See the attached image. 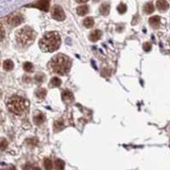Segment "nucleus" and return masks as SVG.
Returning a JSON list of instances; mask_svg holds the SVG:
<instances>
[{"label":"nucleus","instance_id":"39448f33","mask_svg":"<svg viewBox=\"0 0 170 170\" xmlns=\"http://www.w3.org/2000/svg\"><path fill=\"white\" fill-rule=\"evenodd\" d=\"M51 16L54 20H56L57 22H62L66 18L64 10L59 5H55L53 7L51 10Z\"/></svg>","mask_w":170,"mask_h":170},{"label":"nucleus","instance_id":"6ab92c4d","mask_svg":"<svg viewBox=\"0 0 170 170\" xmlns=\"http://www.w3.org/2000/svg\"><path fill=\"white\" fill-rule=\"evenodd\" d=\"M47 92L46 90L45 89V88H40V89H39L36 92V96H37L38 98L40 99H44L45 97H46Z\"/></svg>","mask_w":170,"mask_h":170},{"label":"nucleus","instance_id":"c756f323","mask_svg":"<svg viewBox=\"0 0 170 170\" xmlns=\"http://www.w3.org/2000/svg\"><path fill=\"white\" fill-rule=\"evenodd\" d=\"M34 170H41V169H40V167H34Z\"/></svg>","mask_w":170,"mask_h":170},{"label":"nucleus","instance_id":"9d476101","mask_svg":"<svg viewBox=\"0 0 170 170\" xmlns=\"http://www.w3.org/2000/svg\"><path fill=\"white\" fill-rule=\"evenodd\" d=\"M160 22H161V18L158 16H154L149 19V23L154 28H157L160 26Z\"/></svg>","mask_w":170,"mask_h":170},{"label":"nucleus","instance_id":"a211bd4d","mask_svg":"<svg viewBox=\"0 0 170 170\" xmlns=\"http://www.w3.org/2000/svg\"><path fill=\"white\" fill-rule=\"evenodd\" d=\"M50 86L52 87H58L61 86V84H62V81L59 79L58 77H53L51 80H50Z\"/></svg>","mask_w":170,"mask_h":170},{"label":"nucleus","instance_id":"dca6fc26","mask_svg":"<svg viewBox=\"0 0 170 170\" xmlns=\"http://www.w3.org/2000/svg\"><path fill=\"white\" fill-rule=\"evenodd\" d=\"M154 10H155V7L151 3H146V5H145V7H144V11H145L146 14H148V15H150V14H151V13L154 12Z\"/></svg>","mask_w":170,"mask_h":170},{"label":"nucleus","instance_id":"b1692460","mask_svg":"<svg viewBox=\"0 0 170 170\" xmlns=\"http://www.w3.org/2000/svg\"><path fill=\"white\" fill-rule=\"evenodd\" d=\"M117 10L120 14H124V13L127 11V6H126V4H124V3H120L119 6L117 7Z\"/></svg>","mask_w":170,"mask_h":170},{"label":"nucleus","instance_id":"1a4fd4ad","mask_svg":"<svg viewBox=\"0 0 170 170\" xmlns=\"http://www.w3.org/2000/svg\"><path fill=\"white\" fill-rule=\"evenodd\" d=\"M62 98L64 102H71L74 100V94L68 90H65L62 93Z\"/></svg>","mask_w":170,"mask_h":170},{"label":"nucleus","instance_id":"cd10ccee","mask_svg":"<svg viewBox=\"0 0 170 170\" xmlns=\"http://www.w3.org/2000/svg\"><path fill=\"white\" fill-rule=\"evenodd\" d=\"M77 1V3H87V2H88L89 0H76Z\"/></svg>","mask_w":170,"mask_h":170},{"label":"nucleus","instance_id":"f03ea898","mask_svg":"<svg viewBox=\"0 0 170 170\" xmlns=\"http://www.w3.org/2000/svg\"><path fill=\"white\" fill-rule=\"evenodd\" d=\"M50 68L52 72L60 75H64L68 74L71 68V60L68 56L58 54L53 56L50 61Z\"/></svg>","mask_w":170,"mask_h":170},{"label":"nucleus","instance_id":"412c9836","mask_svg":"<svg viewBox=\"0 0 170 170\" xmlns=\"http://www.w3.org/2000/svg\"><path fill=\"white\" fill-rule=\"evenodd\" d=\"M64 162L61 159H56L55 162V167H56V170H64Z\"/></svg>","mask_w":170,"mask_h":170},{"label":"nucleus","instance_id":"c85d7f7f","mask_svg":"<svg viewBox=\"0 0 170 170\" xmlns=\"http://www.w3.org/2000/svg\"><path fill=\"white\" fill-rule=\"evenodd\" d=\"M7 170H16V169L14 167H9V169H7Z\"/></svg>","mask_w":170,"mask_h":170},{"label":"nucleus","instance_id":"bb28decb","mask_svg":"<svg viewBox=\"0 0 170 170\" xmlns=\"http://www.w3.org/2000/svg\"><path fill=\"white\" fill-rule=\"evenodd\" d=\"M5 38V30L3 27H0V42L3 41Z\"/></svg>","mask_w":170,"mask_h":170},{"label":"nucleus","instance_id":"0eeeda50","mask_svg":"<svg viewBox=\"0 0 170 170\" xmlns=\"http://www.w3.org/2000/svg\"><path fill=\"white\" fill-rule=\"evenodd\" d=\"M32 6L47 12L50 9V0H39L37 3L33 4Z\"/></svg>","mask_w":170,"mask_h":170},{"label":"nucleus","instance_id":"2eb2a0df","mask_svg":"<svg viewBox=\"0 0 170 170\" xmlns=\"http://www.w3.org/2000/svg\"><path fill=\"white\" fill-rule=\"evenodd\" d=\"M3 69L6 71H10L14 68V62L11 60H5L3 62Z\"/></svg>","mask_w":170,"mask_h":170},{"label":"nucleus","instance_id":"4be33fe9","mask_svg":"<svg viewBox=\"0 0 170 170\" xmlns=\"http://www.w3.org/2000/svg\"><path fill=\"white\" fill-rule=\"evenodd\" d=\"M23 68H24V70L26 72H29V73H31L34 70V65L31 62H25L24 64H23Z\"/></svg>","mask_w":170,"mask_h":170},{"label":"nucleus","instance_id":"4468645a","mask_svg":"<svg viewBox=\"0 0 170 170\" xmlns=\"http://www.w3.org/2000/svg\"><path fill=\"white\" fill-rule=\"evenodd\" d=\"M45 115H44L42 113H40L39 114H37V115H35L34 118V123L36 124V125H41V124L43 123L44 121H45Z\"/></svg>","mask_w":170,"mask_h":170},{"label":"nucleus","instance_id":"a878e982","mask_svg":"<svg viewBox=\"0 0 170 170\" xmlns=\"http://www.w3.org/2000/svg\"><path fill=\"white\" fill-rule=\"evenodd\" d=\"M151 44L149 43V42H146V43L144 44V45H143V48H144L145 51H146V52L150 51L151 50Z\"/></svg>","mask_w":170,"mask_h":170},{"label":"nucleus","instance_id":"f8f14e48","mask_svg":"<svg viewBox=\"0 0 170 170\" xmlns=\"http://www.w3.org/2000/svg\"><path fill=\"white\" fill-rule=\"evenodd\" d=\"M109 10H110V5L107 3H103L102 5L100 6V8H99V11H100L101 15H103V16H108L109 13Z\"/></svg>","mask_w":170,"mask_h":170},{"label":"nucleus","instance_id":"ddd939ff","mask_svg":"<svg viewBox=\"0 0 170 170\" xmlns=\"http://www.w3.org/2000/svg\"><path fill=\"white\" fill-rule=\"evenodd\" d=\"M89 12V8L87 5H82L77 8V14L79 16H86Z\"/></svg>","mask_w":170,"mask_h":170},{"label":"nucleus","instance_id":"7c9ffc66","mask_svg":"<svg viewBox=\"0 0 170 170\" xmlns=\"http://www.w3.org/2000/svg\"><path fill=\"white\" fill-rule=\"evenodd\" d=\"M169 146H170V141H169Z\"/></svg>","mask_w":170,"mask_h":170},{"label":"nucleus","instance_id":"5701e85b","mask_svg":"<svg viewBox=\"0 0 170 170\" xmlns=\"http://www.w3.org/2000/svg\"><path fill=\"white\" fill-rule=\"evenodd\" d=\"M7 146H8V142H7L6 139H0V150H1V151H4V150H6Z\"/></svg>","mask_w":170,"mask_h":170},{"label":"nucleus","instance_id":"393cba45","mask_svg":"<svg viewBox=\"0 0 170 170\" xmlns=\"http://www.w3.org/2000/svg\"><path fill=\"white\" fill-rule=\"evenodd\" d=\"M62 127H63V122L62 121H57L55 122L54 129H55V131H59V130L62 129Z\"/></svg>","mask_w":170,"mask_h":170},{"label":"nucleus","instance_id":"f257e3e1","mask_svg":"<svg viewBox=\"0 0 170 170\" xmlns=\"http://www.w3.org/2000/svg\"><path fill=\"white\" fill-rule=\"evenodd\" d=\"M39 45L43 52H54L61 45V37L57 32H47L40 39Z\"/></svg>","mask_w":170,"mask_h":170},{"label":"nucleus","instance_id":"20e7f679","mask_svg":"<svg viewBox=\"0 0 170 170\" xmlns=\"http://www.w3.org/2000/svg\"><path fill=\"white\" fill-rule=\"evenodd\" d=\"M16 41L22 46H29L36 38V34L30 27H24L16 33Z\"/></svg>","mask_w":170,"mask_h":170},{"label":"nucleus","instance_id":"f3484780","mask_svg":"<svg viewBox=\"0 0 170 170\" xmlns=\"http://www.w3.org/2000/svg\"><path fill=\"white\" fill-rule=\"evenodd\" d=\"M83 25L87 28H93L94 25V20L92 17H87L83 21Z\"/></svg>","mask_w":170,"mask_h":170},{"label":"nucleus","instance_id":"6e6552de","mask_svg":"<svg viewBox=\"0 0 170 170\" xmlns=\"http://www.w3.org/2000/svg\"><path fill=\"white\" fill-rule=\"evenodd\" d=\"M157 8L158 10H160L162 12L166 11L169 8V3H167L166 0H157Z\"/></svg>","mask_w":170,"mask_h":170},{"label":"nucleus","instance_id":"423d86ee","mask_svg":"<svg viewBox=\"0 0 170 170\" xmlns=\"http://www.w3.org/2000/svg\"><path fill=\"white\" fill-rule=\"evenodd\" d=\"M24 22V18L21 14H14L8 18V23L13 27H17Z\"/></svg>","mask_w":170,"mask_h":170},{"label":"nucleus","instance_id":"7ed1b4c3","mask_svg":"<svg viewBox=\"0 0 170 170\" xmlns=\"http://www.w3.org/2000/svg\"><path fill=\"white\" fill-rule=\"evenodd\" d=\"M29 103L27 99L20 96H12L7 101V107L15 114H22L28 109Z\"/></svg>","mask_w":170,"mask_h":170},{"label":"nucleus","instance_id":"9b49d317","mask_svg":"<svg viewBox=\"0 0 170 170\" xmlns=\"http://www.w3.org/2000/svg\"><path fill=\"white\" fill-rule=\"evenodd\" d=\"M102 37V32L100 30H94L93 32L91 33L90 34V40L93 41V42H96V41L99 40Z\"/></svg>","mask_w":170,"mask_h":170},{"label":"nucleus","instance_id":"aec40b11","mask_svg":"<svg viewBox=\"0 0 170 170\" xmlns=\"http://www.w3.org/2000/svg\"><path fill=\"white\" fill-rule=\"evenodd\" d=\"M44 167H45V170H52V162H51V160L50 158H45V160H44Z\"/></svg>","mask_w":170,"mask_h":170}]
</instances>
